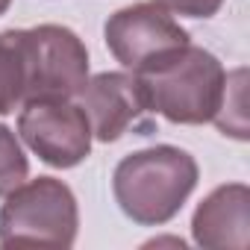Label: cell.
Segmentation results:
<instances>
[{"instance_id": "obj_6", "label": "cell", "mask_w": 250, "mask_h": 250, "mask_svg": "<svg viewBox=\"0 0 250 250\" xmlns=\"http://www.w3.org/2000/svg\"><path fill=\"white\" fill-rule=\"evenodd\" d=\"M18 133L53 168H74L91 150V127L83 106L71 100H33L18 118Z\"/></svg>"}, {"instance_id": "obj_10", "label": "cell", "mask_w": 250, "mask_h": 250, "mask_svg": "<svg viewBox=\"0 0 250 250\" xmlns=\"http://www.w3.org/2000/svg\"><path fill=\"white\" fill-rule=\"evenodd\" d=\"M244 80H247V71L238 68L232 74H227V83H224V97H221V106L215 112V124L224 136H232V139H247V112H244Z\"/></svg>"}, {"instance_id": "obj_1", "label": "cell", "mask_w": 250, "mask_h": 250, "mask_svg": "<svg viewBox=\"0 0 250 250\" xmlns=\"http://www.w3.org/2000/svg\"><path fill=\"white\" fill-rule=\"evenodd\" d=\"M194 186H197L194 159L171 145H159L124 156L112 177L118 206L127 218L145 227L171 221L183 209Z\"/></svg>"}, {"instance_id": "obj_2", "label": "cell", "mask_w": 250, "mask_h": 250, "mask_svg": "<svg viewBox=\"0 0 250 250\" xmlns=\"http://www.w3.org/2000/svg\"><path fill=\"white\" fill-rule=\"evenodd\" d=\"M136 77L142 80L150 112H159L174 124L212 121L227 83L221 62L209 50L194 44L180 47L174 56Z\"/></svg>"}, {"instance_id": "obj_5", "label": "cell", "mask_w": 250, "mask_h": 250, "mask_svg": "<svg viewBox=\"0 0 250 250\" xmlns=\"http://www.w3.org/2000/svg\"><path fill=\"white\" fill-rule=\"evenodd\" d=\"M30 44V88L33 100H71L88 80V50L68 27L42 24L27 30Z\"/></svg>"}, {"instance_id": "obj_13", "label": "cell", "mask_w": 250, "mask_h": 250, "mask_svg": "<svg viewBox=\"0 0 250 250\" xmlns=\"http://www.w3.org/2000/svg\"><path fill=\"white\" fill-rule=\"evenodd\" d=\"M6 9H9V0H0V15H3Z\"/></svg>"}, {"instance_id": "obj_4", "label": "cell", "mask_w": 250, "mask_h": 250, "mask_svg": "<svg viewBox=\"0 0 250 250\" xmlns=\"http://www.w3.org/2000/svg\"><path fill=\"white\" fill-rule=\"evenodd\" d=\"M103 36L112 56L133 74L156 68L188 44V33L159 3H136L115 12L106 21Z\"/></svg>"}, {"instance_id": "obj_7", "label": "cell", "mask_w": 250, "mask_h": 250, "mask_svg": "<svg viewBox=\"0 0 250 250\" xmlns=\"http://www.w3.org/2000/svg\"><path fill=\"white\" fill-rule=\"evenodd\" d=\"M80 106L97 142H118L130 127H139L150 112L142 80L136 74H97L80 88Z\"/></svg>"}, {"instance_id": "obj_12", "label": "cell", "mask_w": 250, "mask_h": 250, "mask_svg": "<svg viewBox=\"0 0 250 250\" xmlns=\"http://www.w3.org/2000/svg\"><path fill=\"white\" fill-rule=\"evenodd\" d=\"M156 3L168 12L186 15V18H212L224 0H156Z\"/></svg>"}, {"instance_id": "obj_11", "label": "cell", "mask_w": 250, "mask_h": 250, "mask_svg": "<svg viewBox=\"0 0 250 250\" xmlns=\"http://www.w3.org/2000/svg\"><path fill=\"white\" fill-rule=\"evenodd\" d=\"M27 171L30 165L15 133L0 124V194H9L15 186H21L27 180Z\"/></svg>"}, {"instance_id": "obj_9", "label": "cell", "mask_w": 250, "mask_h": 250, "mask_svg": "<svg viewBox=\"0 0 250 250\" xmlns=\"http://www.w3.org/2000/svg\"><path fill=\"white\" fill-rule=\"evenodd\" d=\"M30 88V44L27 30L0 33V115L27 103Z\"/></svg>"}, {"instance_id": "obj_8", "label": "cell", "mask_w": 250, "mask_h": 250, "mask_svg": "<svg viewBox=\"0 0 250 250\" xmlns=\"http://www.w3.org/2000/svg\"><path fill=\"white\" fill-rule=\"evenodd\" d=\"M194 241L209 250H244L250 244V191L241 183L215 188L194 212Z\"/></svg>"}, {"instance_id": "obj_3", "label": "cell", "mask_w": 250, "mask_h": 250, "mask_svg": "<svg viewBox=\"0 0 250 250\" xmlns=\"http://www.w3.org/2000/svg\"><path fill=\"white\" fill-rule=\"evenodd\" d=\"M77 200L62 180L39 177L9 191L0 206V244L71 247L77 238Z\"/></svg>"}]
</instances>
